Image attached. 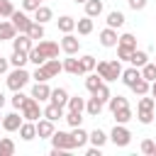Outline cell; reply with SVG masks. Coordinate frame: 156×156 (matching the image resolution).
<instances>
[{
	"instance_id": "obj_1",
	"label": "cell",
	"mask_w": 156,
	"mask_h": 156,
	"mask_svg": "<svg viewBox=\"0 0 156 156\" xmlns=\"http://www.w3.org/2000/svg\"><path fill=\"white\" fill-rule=\"evenodd\" d=\"M98 73L102 76V80L107 83V80H117V78H122V63H119V58L117 61H98Z\"/></svg>"
},
{
	"instance_id": "obj_2",
	"label": "cell",
	"mask_w": 156,
	"mask_h": 156,
	"mask_svg": "<svg viewBox=\"0 0 156 156\" xmlns=\"http://www.w3.org/2000/svg\"><path fill=\"white\" fill-rule=\"evenodd\" d=\"M29 73L24 71V68H15L12 73H7V88L12 90V93H17V90H22L27 83H29Z\"/></svg>"
},
{
	"instance_id": "obj_3",
	"label": "cell",
	"mask_w": 156,
	"mask_h": 156,
	"mask_svg": "<svg viewBox=\"0 0 156 156\" xmlns=\"http://www.w3.org/2000/svg\"><path fill=\"white\" fill-rule=\"evenodd\" d=\"M20 112H22V117H24V119H29V122H39V117H44V110L39 107V100H37V98H32V95L27 98V102L22 105V110H20Z\"/></svg>"
},
{
	"instance_id": "obj_4",
	"label": "cell",
	"mask_w": 156,
	"mask_h": 156,
	"mask_svg": "<svg viewBox=\"0 0 156 156\" xmlns=\"http://www.w3.org/2000/svg\"><path fill=\"white\" fill-rule=\"evenodd\" d=\"M110 141H112L115 146H119V149H122V146H127V144L132 141V132H129L124 124H115V127H112V132H110Z\"/></svg>"
},
{
	"instance_id": "obj_5",
	"label": "cell",
	"mask_w": 156,
	"mask_h": 156,
	"mask_svg": "<svg viewBox=\"0 0 156 156\" xmlns=\"http://www.w3.org/2000/svg\"><path fill=\"white\" fill-rule=\"evenodd\" d=\"M51 144H54L56 149H63V151H73V149H76L73 136H71L68 132H54V134H51Z\"/></svg>"
},
{
	"instance_id": "obj_6",
	"label": "cell",
	"mask_w": 156,
	"mask_h": 156,
	"mask_svg": "<svg viewBox=\"0 0 156 156\" xmlns=\"http://www.w3.org/2000/svg\"><path fill=\"white\" fill-rule=\"evenodd\" d=\"M10 20H12V24H15V29H17V32H22V34H27V32H29V27L34 24V20H29L24 10H22V12H20V10H15Z\"/></svg>"
},
{
	"instance_id": "obj_7",
	"label": "cell",
	"mask_w": 156,
	"mask_h": 156,
	"mask_svg": "<svg viewBox=\"0 0 156 156\" xmlns=\"http://www.w3.org/2000/svg\"><path fill=\"white\" fill-rule=\"evenodd\" d=\"M78 49H80V39H78V37H73L71 32H68V34H63V39H61V51H63V54H68V56H76V54H78Z\"/></svg>"
},
{
	"instance_id": "obj_8",
	"label": "cell",
	"mask_w": 156,
	"mask_h": 156,
	"mask_svg": "<svg viewBox=\"0 0 156 156\" xmlns=\"http://www.w3.org/2000/svg\"><path fill=\"white\" fill-rule=\"evenodd\" d=\"M22 122H24V117H22V115L10 112V115H5V117H2V129H5V132H20Z\"/></svg>"
},
{
	"instance_id": "obj_9",
	"label": "cell",
	"mask_w": 156,
	"mask_h": 156,
	"mask_svg": "<svg viewBox=\"0 0 156 156\" xmlns=\"http://www.w3.org/2000/svg\"><path fill=\"white\" fill-rule=\"evenodd\" d=\"M32 46H34V39H32L29 34H22V32H20V34L12 39V49H15V51H27V54H29Z\"/></svg>"
},
{
	"instance_id": "obj_10",
	"label": "cell",
	"mask_w": 156,
	"mask_h": 156,
	"mask_svg": "<svg viewBox=\"0 0 156 156\" xmlns=\"http://www.w3.org/2000/svg\"><path fill=\"white\" fill-rule=\"evenodd\" d=\"M37 49L46 56V58H58V49H61V44H56V41H49V39H41L39 44H37Z\"/></svg>"
},
{
	"instance_id": "obj_11",
	"label": "cell",
	"mask_w": 156,
	"mask_h": 156,
	"mask_svg": "<svg viewBox=\"0 0 156 156\" xmlns=\"http://www.w3.org/2000/svg\"><path fill=\"white\" fill-rule=\"evenodd\" d=\"M100 44L102 46H117L119 44V37H117V29H112V27H105L102 32H100Z\"/></svg>"
},
{
	"instance_id": "obj_12",
	"label": "cell",
	"mask_w": 156,
	"mask_h": 156,
	"mask_svg": "<svg viewBox=\"0 0 156 156\" xmlns=\"http://www.w3.org/2000/svg\"><path fill=\"white\" fill-rule=\"evenodd\" d=\"M32 98H37L39 102H44V100L51 98V88L46 85V80H37V83H34V88H32Z\"/></svg>"
},
{
	"instance_id": "obj_13",
	"label": "cell",
	"mask_w": 156,
	"mask_h": 156,
	"mask_svg": "<svg viewBox=\"0 0 156 156\" xmlns=\"http://www.w3.org/2000/svg\"><path fill=\"white\" fill-rule=\"evenodd\" d=\"M139 78H141V68H136V66H129V68L122 71V83H124L127 88H132Z\"/></svg>"
},
{
	"instance_id": "obj_14",
	"label": "cell",
	"mask_w": 156,
	"mask_h": 156,
	"mask_svg": "<svg viewBox=\"0 0 156 156\" xmlns=\"http://www.w3.org/2000/svg\"><path fill=\"white\" fill-rule=\"evenodd\" d=\"M54 132H56V129H54V122H51V119L44 117V119L37 122V136H39V139H51Z\"/></svg>"
},
{
	"instance_id": "obj_15",
	"label": "cell",
	"mask_w": 156,
	"mask_h": 156,
	"mask_svg": "<svg viewBox=\"0 0 156 156\" xmlns=\"http://www.w3.org/2000/svg\"><path fill=\"white\" fill-rule=\"evenodd\" d=\"M63 71H66V73H73V76H83V73H85L83 66H80V58H73V56L63 58Z\"/></svg>"
},
{
	"instance_id": "obj_16",
	"label": "cell",
	"mask_w": 156,
	"mask_h": 156,
	"mask_svg": "<svg viewBox=\"0 0 156 156\" xmlns=\"http://www.w3.org/2000/svg\"><path fill=\"white\" fill-rule=\"evenodd\" d=\"M68 98H71V95H68V90H66V88H54L49 100H51L54 105H61V107H66V105H68Z\"/></svg>"
},
{
	"instance_id": "obj_17",
	"label": "cell",
	"mask_w": 156,
	"mask_h": 156,
	"mask_svg": "<svg viewBox=\"0 0 156 156\" xmlns=\"http://www.w3.org/2000/svg\"><path fill=\"white\" fill-rule=\"evenodd\" d=\"M44 117H46V119H51V122H58V119H63V107H61V105L49 102V105L44 107Z\"/></svg>"
},
{
	"instance_id": "obj_18",
	"label": "cell",
	"mask_w": 156,
	"mask_h": 156,
	"mask_svg": "<svg viewBox=\"0 0 156 156\" xmlns=\"http://www.w3.org/2000/svg\"><path fill=\"white\" fill-rule=\"evenodd\" d=\"M20 136H22L24 141H32V139L37 136V122L24 119V122H22V127H20Z\"/></svg>"
},
{
	"instance_id": "obj_19",
	"label": "cell",
	"mask_w": 156,
	"mask_h": 156,
	"mask_svg": "<svg viewBox=\"0 0 156 156\" xmlns=\"http://www.w3.org/2000/svg\"><path fill=\"white\" fill-rule=\"evenodd\" d=\"M71 136H73V144H76V149H83V146L90 141V134H88L85 129H80V127H73Z\"/></svg>"
},
{
	"instance_id": "obj_20",
	"label": "cell",
	"mask_w": 156,
	"mask_h": 156,
	"mask_svg": "<svg viewBox=\"0 0 156 156\" xmlns=\"http://www.w3.org/2000/svg\"><path fill=\"white\" fill-rule=\"evenodd\" d=\"M44 71L49 73V78H56V76L63 71V61H58V58H46V63H44Z\"/></svg>"
},
{
	"instance_id": "obj_21",
	"label": "cell",
	"mask_w": 156,
	"mask_h": 156,
	"mask_svg": "<svg viewBox=\"0 0 156 156\" xmlns=\"http://www.w3.org/2000/svg\"><path fill=\"white\" fill-rule=\"evenodd\" d=\"M102 107H105V102H102L100 98H95V95H93V98L85 102V110H88V115H90V117H100Z\"/></svg>"
},
{
	"instance_id": "obj_22",
	"label": "cell",
	"mask_w": 156,
	"mask_h": 156,
	"mask_svg": "<svg viewBox=\"0 0 156 156\" xmlns=\"http://www.w3.org/2000/svg\"><path fill=\"white\" fill-rule=\"evenodd\" d=\"M17 37V29H15V24L12 22H5V20H0V41L2 39H15Z\"/></svg>"
},
{
	"instance_id": "obj_23",
	"label": "cell",
	"mask_w": 156,
	"mask_h": 156,
	"mask_svg": "<svg viewBox=\"0 0 156 156\" xmlns=\"http://www.w3.org/2000/svg\"><path fill=\"white\" fill-rule=\"evenodd\" d=\"M51 17H54V12H51V7H46V5H39V7L34 10V22H41V24H46Z\"/></svg>"
},
{
	"instance_id": "obj_24",
	"label": "cell",
	"mask_w": 156,
	"mask_h": 156,
	"mask_svg": "<svg viewBox=\"0 0 156 156\" xmlns=\"http://www.w3.org/2000/svg\"><path fill=\"white\" fill-rule=\"evenodd\" d=\"M29 61V54L27 51H15L12 49V56H10V66H15V68H24V63Z\"/></svg>"
},
{
	"instance_id": "obj_25",
	"label": "cell",
	"mask_w": 156,
	"mask_h": 156,
	"mask_svg": "<svg viewBox=\"0 0 156 156\" xmlns=\"http://www.w3.org/2000/svg\"><path fill=\"white\" fill-rule=\"evenodd\" d=\"M76 29H78V34H83V37H85V34H90V32H93V17H88V15H85V17L76 20Z\"/></svg>"
},
{
	"instance_id": "obj_26",
	"label": "cell",
	"mask_w": 156,
	"mask_h": 156,
	"mask_svg": "<svg viewBox=\"0 0 156 156\" xmlns=\"http://www.w3.org/2000/svg\"><path fill=\"white\" fill-rule=\"evenodd\" d=\"M85 15L88 17H100L102 15V0H88L85 2Z\"/></svg>"
},
{
	"instance_id": "obj_27",
	"label": "cell",
	"mask_w": 156,
	"mask_h": 156,
	"mask_svg": "<svg viewBox=\"0 0 156 156\" xmlns=\"http://www.w3.org/2000/svg\"><path fill=\"white\" fill-rule=\"evenodd\" d=\"M124 24V15L119 12V10H112L110 15H107V27H112V29H119Z\"/></svg>"
},
{
	"instance_id": "obj_28",
	"label": "cell",
	"mask_w": 156,
	"mask_h": 156,
	"mask_svg": "<svg viewBox=\"0 0 156 156\" xmlns=\"http://www.w3.org/2000/svg\"><path fill=\"white\" fill-rule=\"evenodd\" d=\"M56 24H58V29H61L63 34H68V32H73V29H76V20H73V17H68V15L58 17V20H56Z\"/></svg>"
},
{
	"instance_id": "obj_29",
	"label": "cell",
	"mask_w": 156,
	"mask_h": 156,
	"mask_svg": "<svg viewBox=\"0 0 156 156\" xmlns=\"http://www.w3.org/2000/svg\"><path fill=\"white\" fill-rule=\"evenodd\" d=\"M107 139H110V136H107L102 129H93V132H90V144H93V146H100V149H102V146L107 144Z\"/></svg>"
},
{
	"instance_id": "obj_30",
	"label": "cell",
	"mask_w": 156,
	"mask_h": 156,
	"mask_svg": "<svg viewBox=\"0 0 156 156\" xmlns=\"http://www.w3.org/2000/svg\"><path fill=\"white\" fill-rule=\"evenodd\" d=\"M129 63H132V66H136V68H141L144 63H149V56H146V51H139V49H134V51H132V58H129Z\"/></svg>"
},
{
	"instance_id": "obj_31",
	"label": "cell",
	"mask_w": 156,
	"mask_h": 156,
	"mask_svg": "<svg viewBox=\"0 0 156 156\" xmlns=\"http://www.w3.org/2000/svg\"><path fill=\"white\" fill-rule=\"evenodd\" d=\"M102 83H105V80H102V76H100V73H90V76L85 78V88H88L90 93H95Z\"/></svg>"
},
{
	"instance_id": "obj_32",
	"label": "cell",
	"mask_w": 156,
	"mask_h": 156,
	"mask_svg": "<svg viewBox=\"0 0 156 156\" xmlns=\"http://www.w3.org/2000/svg\"><path fill=\"white\" fill-rule=\"evenodd\" d=\"M132 90H134L139 98H141V95H149V93H151V83H149L146 78H139V80L132 85Z\"/></svg>"
},
{
	"instance_id": "obj_33",
	"label": "cell",
	"mask_w": 156,
	"mask_h": 156,
	"mask_svg": "<svg viewBox=\"0 0 156 156\" xmlns=\"http://www.w3.org/2000/svg\"><path fill=\"white\" fill-rule=\"evenodd\" d=\"M112 115H115V122H117V124H127V122L132 119V107H129V105H127V107H119V110L112 112Z\"/></svg>"
},
{
	"instance_id": "obj_34",
	"label": "cell",
	"mask_w": 156,
	"mask_h": 156,
	"mask_svg": "<svg viewBox=\"0 0 156 156\" xmlns=\"http://www.w3.org/2000/svg\"><path fill=\"white\" fill-rule=\"evenodd\" d=\"M107 105H110V112H117L119 107H127L129 102H127V98H124V95H112V98L107 100Z\"/></svg>"
},
{
	"instance_id": "obj_35",
	"label": "cell",
	"mask_w": 156,
	"mask_h": 156,
	"mask_svg": "<svg viewBox=\"0 0 156 156\" xmlns=\"http://www.w3.org/2000/svg\"><path fill=\"white\" fill-rule=\"evenodd\" d=\"M136 119H139L141 124H151V122H154V110H149V107H136Z\"/></svg>"
},
{
	"instance_id": "obj_36",
	"label": "cell",
	"mask_w": 156,
	"mask_h": 156,
	"mask_svg": "<svg viewBox=\"0 0 156 156\" xmlns=\"http://www.w3.org/2000/svg\"><path fill=\"white\" fill-rule=\"evenodd\" d=\"M15 154V141L10 136H2L0 139V156H12Z\"/></svg>"
},
{
	"instance_id": "obj_37",
	"label": "cell",
	"mask_w": 156,
	"mask_h": 156,
	"mask_svg": "<svg viewBox=\"0 0 156 156\" xmlns=\"http://www.w3.org/2000/svg\"><path fill=\"white\" fill-rule=\"evenodd\" d=\"M27 34H29L34 41H41V39H44V24H41V22H34V24L29 27V32H27Z\"/></svg>"
},
{
	"instance_id": "obj_38",
	"label": "cell",
	"mask_w": 156,
	"mask_h": 156,
	"mask_svg": "<svg viewBox=\"0 0 156 156\" xmlns=\"http://www.w3.org/2000/svg\"><path fill=\"white\" fill-rule=\"evenodd\" d=\"M68 110H76V112H83L85 110V100L80 98V95H73V98H68V105H66Z\"/></svg>"
},
{
	"instance_id": "obj_39",
	"label": "cell",
	"mask_w": 156,
	"mask_h": 156,
	"mask_svg": "<svg viewBox=\"0 0 156 156\" xmlns=\"http://www.w3.org/2000/svg\"><path fill=\"white\" fill-rule=\"evenodd\" d=\"M141 78H146L149 83L156 80V63H144L141 66Z\"/></svg>"
},
{
	"instance_id": "obj_40",
	"label": "cell",
	"mask_w": 156,
	"mask_h": 156,
	"mask_svg": "<svg viewBox=\"0 0 156 156\" xmlns=\"http://www.w3.org/2000/svg\"><path fill=\"white\" fill-rule=\"evenodd\" d=\"M29 61H32L34 66H44V63H46V56H44L37 46H32V51H29Z\"/></svg>"
},
{
	"instance_id": "obj_41",
	"label": "cell",
	"mask_w": 156,
	"mask_h": 156,
	"mask_svg": "<svg viewBox=\"0 0 156 156\" xmlns=\"http://www.w3.org/2000/svg\"><path fill=\"white\" fill-rule=\"evenodd\" d=\"M63 119L71 124V127H80V122H83V117H80V112H76V110H68L66 115H63Z\"/></svg>"
},
{
	"instance_id": "obj_42",
	"label": "cell",
	"mask_w": 156,
	"mask_h": 156,
	"mask_svg": "<svg viewBox=\"0 0 156 156\" xmlns=\"http://www.w3.org/2000/svg\"><path fill=\"white\" fill-rule=\"evenodd\" d=\"M119 46L136 49V39H134V34H122V37H119Z\"/></svg>"
},
{
	"instance_id": "obj_43",
	"label": "cell",
	"mask_w": 156,
	"mask_h": 156,
	"mask_svg": "<svg viewBox=\"0 0 156 156\" xmlns=\"http://www.w3.org/2000/svg\"><path fill=\"white\" fill-rule=\"evenodd\" d=\"M80 66H83L85 73H90V71L98 66V61H95V56H83V58H80Z\"/></svg>"
},
{
	"instance_id": "obj_44",
	"label": "cell",
	"mask_w": 156,
	"mask_h": 156,
	"mask_svg": "<svg viewBox=\"0 0 156 156\" xmlns=\"http://www.w3.org/2000/svg\"><path fill=\"white\" fill-rule=\"evenodd\" d=\"M24 102H27V95H24L22 90H17V93L12 95V107H15V110H22Z\"/></svg>"
},
{
	"instance_id": "obj_45",
	"label": "cell",
	"mask_w": 156,
	"mask_h": 156,
	"mask_svg": "<svg viewBox=\"0 0 156 156\" xmlns=\"http://www.w3.org/2000/svg\"><path fill=\"white\" fill-rule=\"evenodd\" d=\"M93 95H95V98H100V100H102V102H107V100H110V98H112V95H110V88H107V85H105V83H102V85H100V88H98V90H95V93H93Z\"/></svg>"
},
{
	"instance_id": "obj_46",
	"label": "cell",
	"mask_w": 156,
	"mask_h": 156,
	"mask_svg": "<svg viewBox=\"0 0 156 156\" xmlns=\"http://www.w3.org/2000/svg\"><path fill=\"white\" fill-rule=\"evenodd\" d=\"M12 12H15L12 2H10V0H2V2H0V17H12Z\"/></svg>"
},
{
	"instance_id": "obj_47",
	"label": "cell",
	"mask_w": 156,
	"mask_h": 156,
	"mask_svg": "<svg viewBox=\"0 0 156 156\" xmlns=\"http://www.w3.org/2000/svg\"><path fill=\"white\" fill-rule=\"evenodd\" d=\"M132 51H134V49H127V46H119V44H117V56H119V61H129V58H132Z\"/></svg>"
},
{
	"instance_id": "obj_48",
	"label": "cell",
	"mask_w": 156,
	"mask_h": 156,
	"mask_svg": "<svg viewBox=\"0 0 156 156\" xmlns=\"http://www.w3.org/2000/svg\"><path fill=\"white\" fill-rule=\"evenodd\" d=\"M39 5H41V0H22V10L24 12H34Z\"/></svg>"
},
{
	"instance_id": "obj_49",
	"label": "cell",
	"mask_w": 156,
	"mask_h": 156,
	"mask_svg": "<svg viewBox=\"0 0 156 156\" xmlns=\"http://www.w3.org/2000/svg\"><path fill=\"white\" fill-rule=\"evenodd\" d=\"M32 78L34 80H49V73L44 71V66H37V71L32 73Z\"/></svg>"
},
{
	"instance_id": "obj_50",
	"label": "cell",
	"mask_w": 156,
	"mask_h": 156,
	"mask_svg": "<svg viewBox=\"0 0 156 156\" xmlns=\"http://www.w3.org/2000/svg\"><path fill=\"white\" fill-rule=\"evenodd\" d=\"M154 146H156V144H154L151 139H144V141H141V151H144V154H149V156L154 154Z\"/></svg>"
},
{
	"instance_id": "obj_51",
	"label": "cell",
	"mask_w": 156,
	"mask_h": 156,
	"mask_svg": "<svg viewBox=\"0 0 156 156\" xmlns=\"http://www.w3.org/2000/svg\"><path fill=\"white\" fill-rule=\"evenodd\" d=\"M127 2H129V7H132L134 12H136V10H144V7H146V0H127Z\"/></svg>"
},
{
	"instance_id": "obj_52",
	"label": "cell",
	"mask_w": 156,
	"mask_h": 156,
	"mask_svg": "<svg viewBox=\"0 0 156 156\" xmlns=\"http://www.w3.org/2000/svg\"><path fill=\"white\" fill-rule=\"evenodd\" d=\"M7 66H10V58L0 56V76H2V73H7Z\"/></svg>"
},
{
	"instance_id": "obj_53",
	"label": "cell",
	"mask_w": 156,
	"mask_h": 156,
	"mask_svg": "<svg viewBox=\"0 0 156 156\" xmlns=\"http://www.w3.org/2000/svg\"><path fill=\"white\" fill-rule=\"evenodd\" d=\"M85 156H100V146H90V149H85Z\"/></svg>"
},
{
	"instance_id": "obj_54",
	"label": "cell",
	"mask_w": 156,
	"mask_h": 156,
	"mask_svg": "<svg viewBox=\"0 0 156 156\" xmlns=\"http://www.w3.org/2000/svg\"><path fill=\"white\" fill-rule=\"evenodd\" d=\"M151 98H154V100H156V80H154V83H151Z\"/></svg>"
},
{
	"instance_id": "obj_55",
	"label": "cell",
	"mask_w": 156,
	"mask_h": 156,
	"mask_svg": "<svg viewBox=\"0 0 156 156\" xmlns=\"http://www.w3.org/2000/svg\"><path fill=\"white\" fill-rule=\"evenodd\" d=\"M2 105H5V95L0 93V110H2Z\"/></svg>"
},
{
	"instance_id": "obj_56",
	"label": "cell",
	"mask_w": 156,
	"mask_h": 156,
	"mask_svg": "<svg viewBox=\"0 0 156 156\" xmlns=\"http://www.w3.org/2000/svg\"><path fill=\"white\" fill-rule=\"evenodd\" d=\"M73 2H83V5H85V2H88V0H73Z\"/></svg>"
},
{
	"instance_id": "obj_57",
	"label": "cell",
	"mask_w": 156,
	"mask_h": 156,
	"mask_svg": "<svg viewBox=\"0 0 156 156\" xmlns=\"http://www.w3.org/2000/svg\"><path fill=\"white\" fill-rule=\"evenodd\" d=\"M2 117H5V115H0V124H2Z\"/></svg>"
},
{
	"instance_id": "obj_58",
	"label": "cell",
	"mask_w": 156,
	"mask_h": 156,
	"mask_svg": "<svg viewBox=\"0 0 156 156\" xmlns=\"http://www.w3.org/2000/svg\"><path fill=\"white\" fill-rule=\"evenodd\" d=\"M154 156H156V146H154Z\"/></svg>"
},
{
	"instance_id": "obj_59",
	"label": "cell",
	"mask_w": 156,
	"mask_h": 156,
	"mask_svg": "<svg viewBox=\"0 0 156 156\" xmlns=\"http://www.w3.org/2000/svg\"><path fill=\"white\" fill-rule=\"evenodd\" d=\"M41 2H44V0H41Z\"/></svg>"
},
{
	"instance_id": "obj_60",
	"label": "cell",
	"mask_w": 156,
	"mask_h": 156,
	"mask_svg": "<svg viewBox=\"0 0 156 156\" xmlns=\"http://www.w3.org/2000/svg\"><path fill=\"white\" fill-rule=\"evenodd\" d=\"M0 2H2V0H0Z\"/></svg>"
},
{
	"instance_id": "obj_61",
	"label": "cell",
	"mask_w": 156,
	"mask_h": 156,
	"mask_svg": "<svg viewBox=\"0 0 156 156\" xmlns=\"http://www.w3.org/2000/svg\"><path fill=\"white\" fill-rule=\"evenodd\" d=\"M154 63H156V61H154Z\"/></svg>"
}]
</instances>
